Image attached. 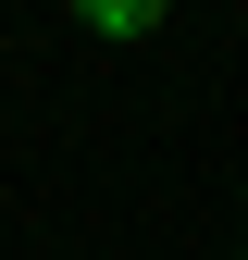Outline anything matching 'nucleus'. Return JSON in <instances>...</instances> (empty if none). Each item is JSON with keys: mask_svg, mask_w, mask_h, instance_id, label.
<instances>
[{"mask_svg": "<svg viewBox=\"0 0 248 260\" xmlns=\"http://www.w3.org/2000/svg\"><path fill=\"white\" fill-rule=\"evenodd\" d=\"M174 13V0H100V13H87V25H100V38H149V25H162Z\"/></svg>", "mask_w": 248, "mask_h": 260, "instance_id": "f257e3e1", "label": "nucleus"}, {"mask_svg": "<svg viewBox=\"0 0 248 260\" xmlns=\"http://www.w3.org/2000/svg\"><path fill=\"white\" fill-rule=\"evenodd\" d=\"M75 13H100V0H75Z\"/></svg>", "mask_w": 248, "mask_h": 260, "instance_id": "f03ea898", "label": "nucleus"}]
</instances>
